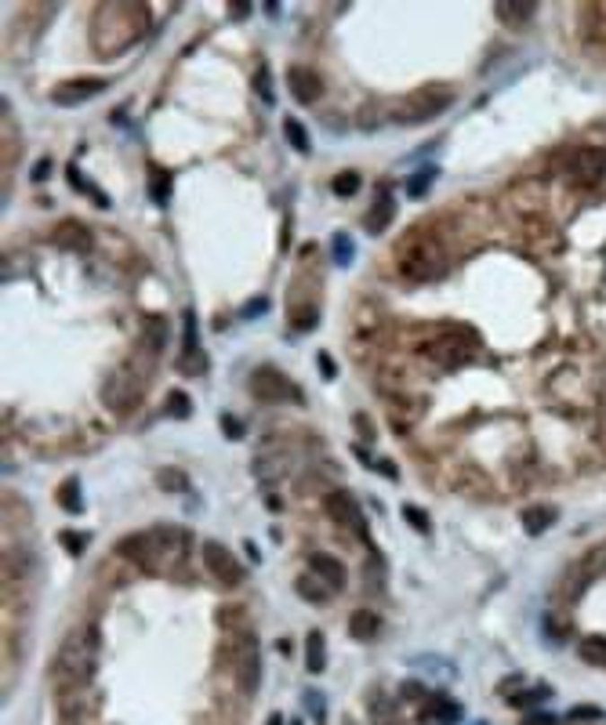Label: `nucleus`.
<instances>
[{"mask_svg":"<svg viewBox=\"0 0 606 725\" xmlns=\"http://www.w3.org/2000/svg\"><path fill=\"white\" fill-rule=\"evenodd\" d=\"M193 548V529L175 526V522H156L149 529H135L127 537L117 540V552L135 563L142 573H156V577H175Z\"/></svg>","mask_w":606,"mask_h":725,"instance_id":"f257e3e1","label":"nucleus"},{"mask_svg":"<svg viewBox=\"0 0 606 725\" xmlns=\"http://www.w3.org/2000/svg\"><path fill=\"white\" fill-rule=\"evenodd\" d=\"M149 30V12L131 0H110L102 4L92 19V44L99 55L113 58L120 51H127L135 40H142V33Z\"/></svg>","mask_w":606,"mask_h":725,"instance_id":"f03ea898","label":"nucleus"},{"mask_svg":"<svg viewBox=\"0 0 606 725\" xmlns=\"http://www.w3.org/2000/svg\"><path fill=\"white\" fill-rule=\"evenodd\" d=\"M99 664V634L92 627H73L62 634V642L51 657V686L58 689H76V686H92Z\"/></svg>","mask_w":606,"mask_h":725,"instance_id":"7ed1b4c3","label":"nucleus"},{"mask_svg":"<svg viewBox=\"0 0 606 725\" xmlns=\"http://www.w3.org/2000/svg\"><path fill=\"white\" fill-rule=\"evenodd\" d=\"M396 261H400V272L414 284H428V280L444 276V268H447L444 236L428 232V229H410L396 247Z\"/></svg>","mask_w":606,"mask_h":725,"instance_id":"20e7f679","label":"nucleus"},{"mask_svg":"<svg viewBox=\"0 0 606 725\" xmlns=\"http://www.w3.org/2000/svg\"><path fill=\"white\" fill-rule=\"evenodd\" d=\"M145 389H149V362L142 359V352H135L117 371H110L102 385V403L110 406L113 417H131L142 406Z\"/></svg>","mask_w":606,"mask_h":725,"instance_id":"39448f33","label":"nucleus"},{"mask_svg":"<svg viewBox=\"0 0 606 725\" xmlns=\"http://www.w3.org/2000/svg\"><path fill=\"white\" fill-rule=\"evenodd\" d=\"M479 337L469 330V327H458V323H444V327H432L425 330V341L417 345L421 355L444 362V367H461V362L472 359Z\"/></svg>","mask_w":606,"mask_h":725,"instance_id":"423d86ee","label":"nucleus"},{"mask_svg":"<svg viewBox=\"0 0 606 725\" xmlns=\"http://www.w3.org/2000/svg\"><path fill=\"white\" fill-rule=\"evenodd\" d=\"M229 668L240 696L250 700L258 693V682H262V646H258L250 631H236L229 639Z\"/></svg>","mask_w":606,"mask_h":725,"instance_id":"0eeeda50","label":"nucleus"},{"mask_svg":"<svg viewBox=\"0 0 606 725\" xmlns=\"http://www.w3.org/2000/svg\"><path fill=\"white\" fill-rule=\"evenodd\" d=\"M454 102V87L451 83H425V87H417V91H410V95L396 106V124H428V120H436L447 106Z\"/></svg>","mask_w":606,"mask_h":725,"instance_id":"6e6552de","label":"nucleus"},{"mask_svg":"<svg viewBox=\"0 0 606 725\" xmlns=\"http://www.w3.org/2000/svg\"><path fill=\"white\" fill-rule=\"evenodd\" d=\"M55 714H58V725H99L102 696L92 686L58 689L55 693Z\"/></svg>","mask_w":606,"mask_h":725,"instance_id":"1a4fd4ad","label":"nucleus"},{"mask_svg":"<svg viewBox=\"0 0 606 725\" xmlns=\"http://www.w3.org/2000/svg\"><path fill=\"white\" fill-rule=\"evenodd\" d=\"M566 181L574 189H595L606 178V149L602 145H577L566 156Z\"/></svg>","mask_w":606,"mask_h":725,"instance_id":"9d476101","label":"nucleus"},{"mask_svg":"<svg viewBox=\"0 0 606 725\" xmlns=\"http://www.w3.org/2000/svg\"><path fill=\"white\" fill-rule=\"evenodd\" d=\"M247 389L258 403H302V389L277 367H254L247 378Z\"/></svg>","mask_w":606,"mask_h":725,"instance_id":"9b49d317","label":"nucleus"},{"mask_svg":"<svg viewBox=\"0 0 606 725\" xmlns=\"http://www.w3.org/2000/svg\"><path fill=\"white\" fill-rule=\"evenodd\" d=\"M204 566H207L211 581H215L222 591H233V588L243 584V566H240V559L225 548L222 540H207V544H204Z\"/></svg>","mask_w":606,"mask_h":725,"instance_id":"f8f14e48","label":"nucleus"},{"mask_svg":"<svg viewBox=\"0 0 606 725\" xmlns=\"http://www.w3.org/2000/svg\"><path fill=\"white\" fill-rule=\"evenodd\" d=\"M606 573V540H599L595 548H588V555L584 559H577L566 573H563V581H559V588H563V595H570V598H577L581 591H584V584H592L595 577H602Z\"/></svg>","mask_w":606,"mask_h":725,"instance_id":"ddd939ff","label":"nucleus"},{"mask_svg":"<svg viewBox=\"0 0 606 725\" xmlns=\"http://www.w3.org/2000/svg\"><path fill=\"white\" fill-rule=\"evenodd\" d=\"M323 508H327V515H330V522H334L338 529H349V533L367 537L364 508H360V501H356L349 490H330V494L323 497Z\"/></svg>","mask_w":606,"mask_h":725,"instance_id":"4468645a","label":"nucleus"},{"mask_svg":"<svg viewBox=\"0 0 606 725\" xmlns=\"http://www.w3.org/2000/svg\"><path fill=\"white\" fill-rule=\"evenodd\" d=\"M102 87H106L102 76H76V80H66L51 91V102L55 106H83L88 99L102 95Z\"/></svg>","mask_w":606,"mask_h":725,"instance_id":"2eb2a0df","label":"nucleus"},{"mask_svg":"<svg viewBox=\"0 0 606 725\" xmlns=\"http://www.w3.org/2000/svg\"><path fill=\"white\" fill-rule=\"evenodd\" d=\"M287 87H291V99H294V102L312 106V102H320V95H323V76H320L312 66H291V69H287Z\"/></svg>","mask_w":606,"mask_h":725,"instance_id":"dca6fc26","label":"nucleus"},{"mask_svg":"<svg viewBox=\"0 0 606 725\" xmlns=\"http://www.w3.org/2000/svg\"><path fill=\"white\" fill-rule=\"evenodd\" d=\"M204 352H200V341H197V319L193 312H186V348L179 355V371L182 374H204Z\"/></svg>","mask_w":606,"mask_h":725,"instance_id":"f3484780","label":"nucleus"},{"mask_svg":"<svg viewBox=\"0 0 606 725\" xmlns=\"http://www.w3.org/2000/svg\"><path fill=\"white\" fill-rule=\"evenodd\" d=\"M309 573H316L320 581H327L334 591H341L345 584H349V570H345L334 555H323V552H312V555H309Z\"/></svg>","mask_w":606,"mask_h":725,"instance_id":"a211bd4d","label":"nucleus"},{"mask_svg":"<svg viewBox=\"0 0 606 725\" xmlns=\"http://www.w3.org/2000/svg\"><path fill=\"white\" fill-rule=\"evenodd\" d=\"M55 243L66 247V250L83 254V250H92V232H88V225H80L76 218H66V222L55 225Z\"/></svg>","mask_w":606,"mask_h":725,"instance_id":"6ab92c4d","label":"nucleus"},{"mask_svg":"<svg viewBox=\"0 0 606 725\" xmlns=\"http://www.w3.org/2000/svg\"><path fill=\"white\" fill-rule=\"evenodd\" d=\"M392 218H396V200L389 193H378L374 204H371V211L364 214V229L378 236V232H385L392 225Z\"/></svg>","mask_w":606,"mask_h":725,"instance_id":"aec40b11","label":"nucleus"},{"mask_svg":"<svg viewBox=\"0 0 606 725\" xmlns=\"http://www.w3.org/2000/svg\"><path fill=\"white\" fill-rule=\"evenodd\" d=\"M378 631H382V616L374 613V609H356L353 613V620H349V634L356 642H374L378 639Z\"/></svg>","mask_w":606,"mask_h":725,"instance_id":"412c9836","label":"nucleus"},{"mask_svg":"<svg viewBox=\"0 0 606 725\" xmlns=\"http://www.w3.org/2000/svg\"><path fill=\"white\" fill-rule=\"evenodd\" d=\"M294 591H298V595H302L305 602H327L334 588H330L327 581H320L316 573H302V577L294 581Z\"/></svg>","mask_w":606,"mask_h":725,"instance_id":"4be33fe9","label":"nucleus"},{"mask_svg":"<svg viewBox=\"0 0 606 725\" xmlns=\"http://www.w3.org/2000/svg\"><path fill=\"white\" fill-rule=\"evenodd\" d=\"M577 653H581V660L588 668H602L606 671V634H588V639H581Z\"/></svg>","mask_w":606,"mask_h":725,"instance_id":"5701e85b","label":"nucleus"},{"mask_svg":"<svg viewBox=\"0 0 606 725\" xmlns=\"http://www.w3.org/2000/svg\"><path fill=\"white\" fill-rule=\"evenodd\" d=\"M556 515H559V511H556L552 504H531V508L523 511V529H527V533H545V529L556 522Z\"/></svg>","mask_w":606,"mask_h":725,"instance_id":"b1692460","label":"nucleus"},{"mask_svg":"<svg viewBox=\"0 0 606 725\" xmlns=\"http://www.w3.org/2000/svg\"><path fill=\"white\" fill-rule=\"evenodd\" d=\"M494 15L501 22H508V26H523V22H531L538 15V4H508V0H501V4L494 8Z\"/></svg>","mask_w":606,"mask_h":725,"instance_id":"393cba45","label":"nucleus"},{"mask_svg":"<svg viewBox=\"0 0 606 725\" xmlns=\"http://www.w3.org/2000/svg\"><path fill=\"white\" fill-rule=\"evenodd\" d=\"M305 668H309L312 675H320V671L327 668V653H323V634H320V631H309V639H305Z\"/></svg>","mask_w":606,"mask_h":725,"instance_id":"a878e982","label":"nucleus"},{"mask_svg":"<svg viewBox=\"0 0 606 725\" xmlns=\"http://www.w3.org/2000/svg\"><path fill=\"white\" fill-rule=\"evenodd\" d=\"M163 341H167V323H163L160 316H153V319L145 323V345H142V348H145V352L156 359V355H160V348H163Z\"/></svg>","mask_w":606,"mask_h":725,"instance_id":"bb28decb","label":"nucleus"},{"mask_svg":"<svg viewBox=\"0 0 606 725\" xmlns=\"http://www.w3.org/2000/svg\"><path fill=\"white\" fill-rule=\"evenodd\" d=\"M58 504L69 511V515H80L83 511V501H80V483H76V476H69L62 486H58Z\"/></svg>","mask_w":606,"mask_h":725,"instance_id":"cd10ccee","label":"nucleus"},{"mask_svg":"<svg viewBox=\"0 0 606 725\" xmlns=\"http://www.w3.org/2000/svg\"><path fill=\"white\" fill-rule=\"evenodd\" d=\"M149 193H153L156 204H167V197H171V174L163 167H149Z\"/></svg>","mask_w":606,"mask_h":725,"instance_id":"c85d7f7f","label":"nucleus"},{"mask_svg":"<svg viewBox=\"0 0 606 725\" xmlns=\"http://www.w3.org/2000/svg\"><path fill=\"white\" fill-rule=\"evenodd\" d=\"M284 135H287L291 149H298V153H309V149H312V142H309V131H305V124H298L294 117H287V120H284Z\"/></svg>","mask_w":606,"mask_h":725,"instance_id":"c756f323","label":"nucleus"},{"mask_svg":"<svg viewBox=\"0 0 606 725\" xmlns=\"http://www.w3.org/2000/svg\"><path fill=\"white\" fill-rule=\"evenodd\" d=\"M581 19L588 22L584 33H592V37H606V4H588V8H581Z\"/></svg>","mask_w":606,"mask_h":725,"instance_id":"7c9ffc66","label":"nucleus"},{"mask_svg":"<svg viewBox=\"0 0 606 725\" xmlns=\"http://www.w3.org/2000/svg\"><path fill=\"white\" fill-rule=\"evenodd\" d=\"M163 414L167 417H189L193 414V399L186 396V392H167V399H163Z\"/></svg>","mask_w":606,"mask_h":725,"instance_id":"2f4dec72","label":"nucleus"},{"mask_svg":"<svg viewBox=\"0 0 606 725\" xmlns=\"http://www.w3.org/2000/svg\"><path fill=\"white\" fill-rule=\"evenodd\" d=\"M215 620H218V627H222V631H229V634H236V631H240V627H243V620H247V613H243V606H222V609H218V616H215Z\"/></svg>","mask_w":606,"mask_h":725,"instance_id":"473e14b6","label":"nucleus"},{"mask_svg":"<svg viewBox=\"0 0 606 725\" xmlns=\"http://www.w3.org/2000/svg\"><path fill=\"white\" fill-rule=\"evenodd\" d=\"M356 189H360V174L356 170H341L330 181V193L334 197H356Z\"/></svg>","mask_w":606,"mask_h":725,"instance_id":"72a5a7b5","label":"nucleus"},{"mask_svg":"<svg viewBox=\"0 0 606 725\" xmlns=\"http://www.w3.org/2000/svg\"><path fill=\"white\" fill-rule=\"evenodd\" d=\"M156 483H160L167 494H182L186 476H182V472H175V468H160V472H156Z\"/></svg>","mask_w":606,"mask_h":725,"instance_id":"f704fd0d","label":"nucleus"},{"mask_svg":"<svg viewBox=\"0 0 606 725\" xmlns=\"http://www.w3.org/2000/svg\"><path fill=\"white\" fill-rule=\"evenodd\" d=\"M425 718H440V721H454L458 718V703H447V700H432L425 707Z\"/></svg>","mask_w":606,"mask_h":725,"instance_id":"c9c22d12","label":"nucleus"},{"mask_svg":"<svg viewBox=\"0 0 606 725\" xmlns=\"http://www.w3.org/2000/svg\"><path fill=\"white\" fill-rule=\"evenodd\" d=\"M432 178H436V170H432V167L417 170V178H410V181H407V193H410V197H421V193L432 186Z\"/></svg>","mask_w":606,"mask_h":725,"instance_id":"e433bc0d","label":"nucleus"},{"mask_svg":"<svg viewBox=\"0 0 606 725\" xmlns=\"http://www.w3.org/2000/svg\"><path fill=\"white\" fill-rule=\"evenodd\" d=\"M403 519L414 526V529H421V533H428L432 526H428V515H425V508H414V504H403Z\"/></svg>","mask_w":606,"mask_h":725,"instance_id":"4c0bfd02","label":"nucleus"},{"mask_svg":"<svg viewBox=\"0 0 606 725\" xmlns=\"http://www.w3.org/2000/svg\"><path fill=\"white\" fill-rule=\"evenodd\" d=\"M254 87H258V95H262V99H273V91H269V69H266V66L254 73Z\"/></svg>","mask_w":606,"mask_h":725,"instance_id":"58836bf2","label":"nucleus"},{"mask_svg":"<svg viewBox=\"0 0 606 725\" xmlns=\"http://www.w3.org/2000/svg\"><path fill=\"white\" fill-rule=\"evenodd\" d=\"M58 540L66 544V548H73V555H80V552H83V544H88L80 533H58Z\"/></svg>","mask_w":606,"mask_h":725,"instance_id":"ea45409f","label":"nucleus"},{"mask_svg":"<svg viewBox=\"0 0 606 725\" xmlns=\"http://www.w3.org/2000/svg\"><path fill=\"white\" fill-rule=\"evenodd\" d=\"M334 250H338V261H341V265L349 261V240H345V236H338V240H334Z\"/></svg>","mask_w":606,"mask_h":725,"instance_id":"a19ab883","label":"nucleus"},{"mask_svg":"<svg viewBox=\"0 0 606 725\" xmlns=\"http://www.w3.org/2000/svg\"><path fill=\"white\" fill-rule=\"evenodd\" d=\"M222 428L229 432V439H240V435H243V428H240V424H236L233 417H222Z\"/></svg>","mask_w":606,"mask_h":725,"instance_id":"79ce46f5","label":"nucleus"},{"mask_svg":"<svg viewBox=\"0 0 606 725\" xmlns=\"http://www.w3.org/2000/svg\"><path fill=\"white\" fill-rule=\"evenodd\" d=\"M320 371H323V374H327V378H334V359H330V355H327V352H323V355H320Z\"/></svg>","mask_w":606,"mask_h":725,"instance_id":"37998d69","label":"nucleus"},{"mask_svg":"<svg viewBox=\"0 0 606 725\" xmlns=\"http://www.w3.org/2000/svg\"><path fill=\"white\" fill-rule=\"evenodd\" d=\"M570 718H599V711L595 707H577V711H570Z\"/></svg>","mask_w":606,"mask_h":725,"instance_id":"c03bdc74","label":"nucleus"},{"mask_svg":"<svg viewBox=\"0 0 606 725\" xmlns=\"http://www.w3.org/2000/svg\"><path fill=\"white\" fill-rule=\"evenodd\" d=\"M269 725H284V718H280V714H273V718H269Z\"/></svg>","mask_w":606,"mask_h":725,"instance_id":"a18cd8bd","label":"nucleus"}]
</instances>
